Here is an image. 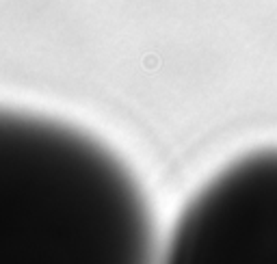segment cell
I'll return each mask as SVG.
<instances>
[{
  "instance_id": "6da1fadb",
  "label": "cell",
  "mask_w": 277,
  "mask_h": 264,
  "mask_svg": "<svg viewBox=\"0 0 277 264\" xmlns=\"http://www.w3.org/2000/svg\"><path fill=\"white\" fill-rule=\"evenodd\" d=\"M176 262H277V152L223 169L186 206L171 236Z\"/></svg>"
}]
</instances>
